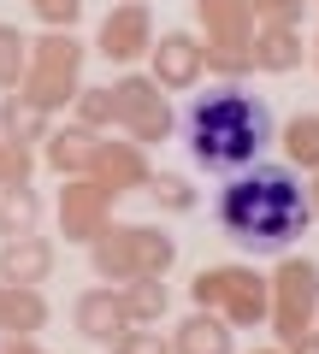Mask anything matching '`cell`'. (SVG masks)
<instances>
[{
	"instance_id": "2",
	"label": "cell",
	"mask_w": 319,
	"mask_h": 354,
	"mask_svg": "<svg viewBox=\"0 0 319 354\" xmlns=\"http://www.w3.org/2000/svg\"><path fill=\"white\" fill-rule=\"evenodd\" d=\"M272 142H278V118L243 83L207 88V95H195L183 106V148L213 177H230V171H243V165H255Z\"/></svg>"
},
{
	"instance_id": "25",
	"label": "cell",
	"mask_w": 319,
	"mask_h": 354,
	"mask_svg": "<svg viewBox=\"0 0 319 354\" xmlns=\"http://www.w3.org/2000/svg\"><path fill=\"white\" fill-rule=\"evenodd\" d=\"M30 171H36V153L0 136V189H12V183H30Z\"/></svg>"
},
{
	"instance_id": "1",
	"label": "cell",
	"mask_w": 319,
	"mask_h": 354,
	"mask_svg": "<svg viewBox=\"0 0 319 354\" xmlns=\"http://www.w3.org/2000/svg\"><path fill=\"white\" fill-rule=\"evenodd\" d=\"M213 225L243 254H290L295 236H307V225H313V207H307V189L290 165L255 160L225 177V189L213 201Z\"/></svg>"
},
{
	"instance_id": "32",
	"label": "cell",
	"mask_w": 319,
	"mask_h": 354,
	"mask_svg": "<svg viewBox=\"0 0 319 354\" xmlns=\"http://www.w3.org/2000/svg\"><path fill=\"white\" fill-rule=\"evenodd\" d=\"M0 301H6V283H0Z\"/></svg>"
},
{
	"instance_id": "13",
	"label": "cell",
	"mask_w": 319,
	"mask_h": 354,
	"mask_svg": "<svg viewBox=\"0 0 319 354\" xmlns=\"http://www.w3.org/2000/svg\"><path fill=\"white\" fill-rule=\"evenodd\" d=\"M71 325H77V337H89V342H113L118 330H130V319H125L118 290H83L71 301Z\"/></svg>"
},
{
	"instance_id": "31",
	"label": "cell",
	"mask_w": 319,
	"mask_h": 354,
	"mask_svg": "<svg viewBox=\"0 0 319 354\" xmlns=\"http://www.w3.org/2000/svg\"><path fill=\"white\" fill-rule=\"evenodd\" d=\"M307 207H313V218H319V183H313V189H307Z\"/></svg>"
},
{
	"instance_id": "8",
	"label": "cell",
	"mask_w": 319,
	"mask_h": 354,
	"mask_svg": "<svg viewBox=\"0 0 319 354\" xmlns=\"http://www.w3.org/2000/svg\"><path fill=\"white\" fill-rule=\"evenodd\" d=\"M154 48V18H148V0H118L113 12L101 18V36H95V53L113 65H130Z\"/></svg>"
},
{
	"instance_id": "7",
	"label": "cell",
	"mask_w": 319,
	"mask_h": 354,
	"mask_svg": "<svg viewBox=\"0 0 319 354\" xmlns=\"http://www.w3.org/2000/svg\"><path fill=\"white\" fill-rule=\"evenodd\" d=\"M266 295H278V337L284 342L307 337V319L319 307V266L313 260H284L278 278L266 283Z\"/></svg>"
},
{
	"instance_id": "6",
	"label": "cell",
	"mask_w": 319,
	"mask_h": 354,
	"mask_svg": "<svg viewBox=\"0 0 319 354\" xmlns=\"http://www.w3.org/2000/svg\"><path fill=\"white\" fill-rule=\"evenodd\" d=\"M195 307H225L230 319H260L266 313V278H255L248 266H213V272H195L190 283Z\"/></svg>"
},
{
	"instance_id": "5",
	"label": "cell",
	"mask_w": 319,
	"mask_h": 354,
	"mask_svg": "<svg viewBox=\"0 0 319 354\" xmlns=\"http://www.w3.org/2000/svg\"><path fill=\"white\" fill-rule=\"evenodd\" d=\"M113 124H125L136 136V148L172 136V106H166L154 77H118L113 83Z\"/></svg>"
},
{
	"instance_id": "19",
	"label": "cell",
	"mask_w": 319,
	"mask_h": 354,
	"mask_svg": "<svg viewBox=\"0 0 319 354\" xmlns=\"http://www.w3.org/2000/svg\"><path fill=\"white\" fill-rule=\"evenodd\" d=\"M36 225H42V195L30 183L0 189V236H30Z\"/></svg>"
},
{
	"instance_id": "30",
	"label": "cell",
	"mask_w": 319,
	"mask_h": 354,
	"mask_svg": "<svg viewBox=\"0 0 319 354\" xmlns=\"http://www.w3.org/2000/svg\"><path fill=\"white\" fill-rule=\"evenodd\" d=\"M290 348H295V354H319V337H295Z\"/></svg>"
},
{
	"instance_id": "21",
	"label": "cell",
	"mask_w": 319,
	"mask_h": 354,
	"mask_svg": "<svg viewBox=\"0 0 319 354\" xmlns=\"http://www.w3.org/2000/svg\"><path fill=\"white\" fill-rule=\"evenodd\" d=\"M278 142L290 153V165H319V113H295Z\"/></svg>"
},
{
	"instance_id": "9",
	"label": "cell",
	"mask_w": 319,
	"mask_h": 354,
	"mask_svg": "<svg viewBox=\"0 0 319 354\" xmlns=\"http://www.w3.org/2000/svg\"><path fill=\"white\" fill-rule=\"evenodd\" d=\"M107 207H113V195H107L101 183L71 177V183L60 189V236L65 242H95L107 230Z\"/></svg>"
},
{
	"instance_id": "27",
	"label": "cell",
	"mask_w": 319,
	"mask_h": 354,
	"mask_svg": "<svg viewBox=\"0 0 319 354\" xmlns=\"http://www.w3.org/2000/svg\"><path fill=\"white\" fill-rule=\"evenodd\" d=\"M30 12H36L48 30H71L77 18H83V0H30Z\"/></svg>"
},
{
	"instance_id": "26",
	"label": "cell",
	"mask_w": 319,
	"mask_h": 354,
	"mask_svg": "<svg viewBox=\"0 0 319 354\" xmlns=\"http://www.w3.org/2000/svg\"><path fill=\"white\" fill-rule=\"evenodd\" d=\"M113 354H172V342H160V330H142V325H130V330H118L113 342H107Z\"/></svg>"
},
{
	"instance_id": "18",
	"label": "cell",
	"mask_w": 319,
	"mask_h": 354,
	"mask_svg": "<svg viewBox=\"0 0 319 354\" xmlns=\"http://www.w3.org/2000/svg\"><path fill=\"white\" fill-rule=\"evenodd\" d=\"M172 354H237L230 348V319H219V313H190L178 325V337H172Z\"/></svg>"
},
{
	"instance_id": "17",
	"label": "cell",
	"mask_w": 319,
	"mask_h": 354,
	"mask_svg": "<svg viewBox=\"0 0 319 354\" xmlns=\"http://www.w3.org/2000/svg\"><path fill=\"white\" fill-rule=\"evenodd\" d=\"M48 130H53V113H48V106H36L30 95H18V88L0 95V136H6V142L30 148V142H42Z\"/></svg>"
},
{
	"instance_id": "28",
	"label": "cell",
	"mask_w": 319,
	"mask_h": 354,
	"mask_svg": "<svg viewBox=\"0 0 319 354\" xmlns=\"http://www.w3.org/2000/svg\"><path fill=\"white\" fill-rule=\"evenodd\" d=\"M307 0H248V12H260L266 24H295Z\"/></svg>"
},
{
	"instance_id": "24",
	"label": "cell",
	"mask_w": 319,
	"mask_h": 354,
	"mask_svg": "<svg viewBox=\"0 0 319 354\" xmlns=\"http://www.w3.org/2000/svg\"><path fill=\"white\" fill-rule=\"evenodd\" d=\"M71 113H77V124L83 130H113V88H77L71 95Z\"/></svg>"
},
{
	"instance_id": "4",
	"label": "cell",
	"mask_w": 319,
	"mask_h": 354,
	"mask_svg": "<svg viewBox=\"0 0 319 354\" xmlns=\"http://www.w3.org/2000/svg\"><path fill=\"white\" fill-rule=\"evenodd\" d=\"M77 88H83V41H77L71 30H48V36H36V41H30V65H24L18 95H30L36 106L60 113V106H71Z\"/></svg>"
},
{
	"instance_id": "3",
	"label": "cell",
	"mask_w": 319,
	"mask_h": 354,
	"mask_svg": "<svg viewBox=\"0 0 319 354\" xmlns=\"http://www.w3.org/2000/svg\"><path fill=\"white\" fill-rule=\"evenodd\" d=\"M95 278L107 283H130V278H166L178 260V236H166L160 225H107L89 242Z\"/></svg>"
},
{
	"instance_id": "20",
	"label": "cell",
	"mask_w": 319,
	"mask_h": 354,
	"mask_svg": "<svg viewBox=\"0 0 319 354\" xmlns=\"http://www.w3.org/2000/svg\"><path fill=\"white\" fill-rule=\"evenodd\" d=\"M118 301H125L130 325H154V319L166 313V283L160 278H130V283H118Z\"/></svg>"
},
{
	"instance_id": "11",
	"label": "cell",
	"mask_w": 319,
	"mask_h": 354,
	"mask_svg": "<svg viewBox=\"0 0 319 354\" xmlns=\"http://www.w3.org/2000/svg\"><path fill=\"white\" fill-rule=\"evenodd\" d=\"M53 266H60V248H53L48 236H6L0 242V283H48L53 278Z\"/></svg>"
},
{
	"instance_id": "15",
	"label": "cell",
	"mask_w": 319,
	"mask_h": 354,
	"mask_svg": "<svg viewBox=\"0 0 319 354\" xmlns=\"http://www.w3.org/2000/svg\"><path fill=\"white\" fill-rule=\"evenodd\" d=\"M95 130H83V124H65V130H48L42 136V160L53 165L60 177H89V160H95Z\"/></svg>"
},
{
	"instance_id": "16",
	"label": "cell",
	"mask_w": 319,
	"mask_h": 354,
	"mask_svg": "<svg viewBox=\"0 0 319 354\" xmlns=\"http://www.w3.org/2000/svg\"><path fill=\"white\" fill-rule=\"evenodd\" d=\"M48 319L53 307L36 283H6V301H0V330L6 337H36V330H48Z\"/></svg>"
},
{
	"instance_id": "12",
	"label": "cell",
	"mask_w": 319,
	"mask_h": 354,
	"mask_svg": "<svg viewBox=\"0 0 319 354\" xmlns=\"http://www.w3.org/2000/svg\"><path fill=\"white\" fill-rule=\"evenodd\" d=\"M89 183H101L107 195H125L136 183H148V160H142L136 142H95V160H89Z\"/></svg>"
},
{
	"instance_id": "23",
	"label": "cell",
	"mask_w": 319,
	"mask_h": 354,
	"mask_svg": "<svg viewBox=\"0 0 319 354\" xmlns=\"http://www.w3.org/2000/svg\"><path fill=\"white\" fill-rule=\"evenodd\" d=\"M142 189L154 195V207H166V213H195V189H190V177H178V171H148Z\"/></svg>"
},
{
	"instance_id": "29",
	"label": "cell",
	"mask_w": 319,
	"mask_h": 354,
	"mask_svg": "<svg viewBox=\"0 0 319 354\" xmlns=\"http://www.w3.org/2000/svg\"><path fill=\"white\" fill-rule=\"evenodd\" d=\"M0 354H48V348H36V337H6Z\"/></svg>"
},
{
	"instance_id": "14",
	"label": "cell",
	"mask_w": 319,
	"mask_h": 354,
	"mask_svg": "<svg viewBox=\"0 0 319 354\" xmlns=\"http://www.w3.org/2000/svg\"><path fill=\"white\" fill-rule=\"evenodd\" d=\"M248 65H255V71H272V77L295 71V65H302V36H295V24H260L255 36H248Z\"/></svg>"
},
{
	"instance_id": "22",
	"label": "cell",
	"mask_w": 319,
	"mask_h": 354,
	"mask_svg": "<svg viewBox=\"0 0 319 354\" xmlns=\"http://www.w3.org/2000/svg\"><path fill=\"white\" fill-rule=\"evenodd\" d=\"M24 65H30V36L18 24H0V95L24 83Z\"/></svg>"
},
{
	"instance_id": "10",
	"label": "cell",
	"mask_w": 319,
	"mask_h": 354,
	"mask_svg": "<svg viewBox=\"0 0 319 354\" xmlns=\"http://www.w3.org/2000/svg\"><path fill=\"white\" fill-rule=\"evenodd\" d=\"M148 53H154V83L160 88H195L207 71V41L190 36V30H166Z\"/></svg>"
}]
</instances>
